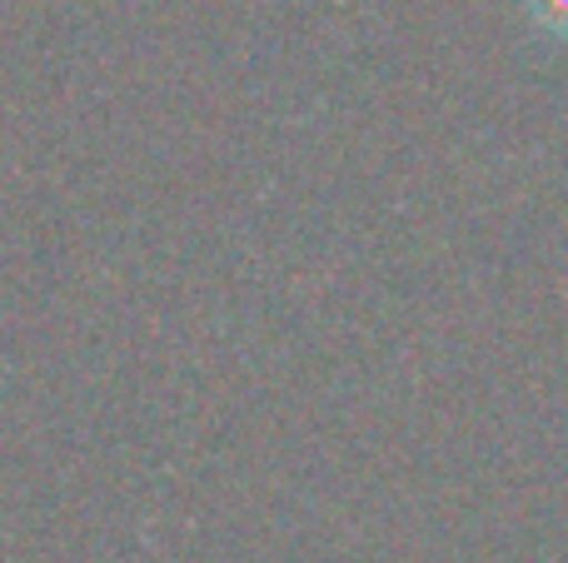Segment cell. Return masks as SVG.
<instances>
[{"mask_svg":"<svg viewBox=\"0 0 568 563\" xmlns=\"http://www.w3.org/2000/svg\"><path fill=\"white\" fill-rule=\"evenodd\" d=\"M529 16L544 35L568 40V0H529Z\"/></svg>","mask_w":568,"mask_h":563,"instance_id":"cell-1","label":"cell"}]
</instances>
